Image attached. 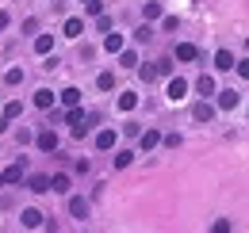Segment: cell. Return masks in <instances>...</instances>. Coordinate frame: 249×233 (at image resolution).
Instances as JSON below:
<instances>
[{
    "instance_id": "6da1fadb",
    "label": "cell",
    "mask_w": 249,
    "mask_h": 233,
    "mask_svg": "<svg viewBox=\"0 0 249 233\" xmlns=\"http://www.w3.org/2000/svg\"><path fill=\"white\" fill-rule=\"evenodd\" d=\"M42 218H46V214H42V210H35V206H27V210L19 214V222H23V230H38V226H46Z\"/></svg>"
},
{
    "instance_id": "7a4b0ae2",
    "label": "cell",
    "mask_w": 249,
    "mask_h": 233,
    "mask_svg": "<svg viewBox=\"0 0 249 233\" xmlns=\"http://www.w3.org/2000/svg\"><path fill=\"white\" fill-rule=\"evenodd\" d=\"M23 172H27V165H23V161H16V165H8V168L0 172V180H4V183H19Z\"/></svg>"
},
{
    "instance_id": "3957f363",
    "label": "cell",
    "mask_w": 249,
    "mask_h": 233,
    "mask_svg": "<svg viewBox=\"0 0 249 233\" xmlns=\"http://www.w3.org/2000/svg\"><path fill=\"white\" fill-rule=\"evenodd\" d=\"M215 96H218V107H222V111H234V107H238V88H222Z\"/></svg>"
},
{
    "instance_id": "277c9868",
    "label": "cell",
    "mask_w": 249,
    "mask_h": 233,
    "mask_svg": "<svg viewBox=\"0 0 249 233\" xmlns=\"http://www.w3.org/2000/svg\"><path fill=\"white\" fill-rule=\"evenodd\" d=\"M35 146L42 149V153H54V149H58V134H54V130H42V134L35 138Z\"/></svg>"
},
{
    "instance_id": "5b68a950",
    "label": "cell",
    "mask_w": 249,
    "mask_h": 233,
    "mask_svg": "<svg viewBox=\"0 0 249 233\" xmlns=\"http://www.w3.org/2000/svg\"><path fill=\"white\" fill-rule=\"evenodd\" d=\"M54 100H58V96H54L50 88H38V92H35V107H38V111H50Z\"/></svg>"
},
{
    "instance_id": "8992f818",
    "label": "cell",
    "mask_w": 249,
    "mask_h": 233,
    "mask_svg": "<svg viewBox=\"0 0 249 233\" xmlns=\"http://www.w3.org/2000/svg\"><path fill=\"white\" fill-rule=\"evenodd\" d=\"M69 214H73V218H89V199L69 195Z\"/></svg>"
},
{
    "instance_id": "52a82bcc",
    "label": "cell",
    "mask_w": 249,
    "mask_h": 233,
    "mask_svg": "<svg viewBox=\"0 0 249 233\" xmlns=\"http://www.w3.org/2000/svg\"><path fill=\"white\" fill-rule=\"evenodd\" d=\"M192 118H196V122H211V118H215V107L203 100V103H196V107H192Z\"/></svg>"
},
{
    "instance_id": "ba28073f",
    "label": "cell",
    "mask_w": 249,
    "mask_h": 233,
    "mask_svg": "<svg viewBox=\"0 0 249 233\" xmlns=\"http://www.w3.org/2000/svg\"><path fill=\"white\" fill-rule=\"evenodd\" d=\"M184 96H188V81H180V77H173V81H169V100L177 103V100H184Z\"/></svg>"
},
{
    "instance_id": "9c48e42d",
    "label": "cell",
    "mask_w": 249,
    "mask_h": 233,
    "mask_svg": "<svg viewBox=\"0 0 249 233\" xmlns=\"http://www.w3.org/2000/svg\"><path fill=\"white\" fill-rule=\"evenodd\" d=\"M27 191H35V195L50 191V176H27Z\"/></svg>"
},
{
    "instance_id": "30bf717a",
    "label": "cell",
    "mask_w": 249,
    "mask_h": 233,
    "mask_svg": "<svg viewBox=\"0 0 249 233\" xmlns=\"http://www.w3.org/2000/svg\"><path fill=\"white\" fill-rule=\"evenodd\" d=\"M96 149H100V153L115 149V130H100V134H96Z\"/></svg>"
},
{
    "instance_id": "8fae6325",
    "label": "cell",
    "mask_w": 249,
    "mask_h": 233,
    "mask_svg": "<svg viewBox=\"0 0 249 233\" xmlns=\"http://www.w3.org/2000/svg\"><path fill=\"white\" fill-rule=\"evenodd\" d=\"M138 146H142V149L161 146V134H157V130H138Z\"/></svg>"
},
{
    "instance_id": "7c38bea8",
    "label": "cell",
    "mask_w": 249,
    "mask_h": 233,
    "mask_svg": "<svg viewBox=\"0 0 249 233\" xmlns=\"http://www.w3.org/2000/svg\"><path fill=\"white\" fill-rule=\"evenodd\" d=\"M81 31H85V19H77V16H73V19H65L62 34H65V38H81Z\"/></svg>"
},
{
    "instance_id": "4fadbf2b",
    "label": "cell",
    "mask_w": 249,
    "mask_h": 233,
    "mask_svg": "<svg viewBox=\"0 0 249 233\" xmlns=\"http://www.w3.org/2000/svg\"><path fill=\"white\" fill-rule=\"evenodd\" d=\"M196 92H199V96H215V92H218V84H215V77H207V73H203V77H199V81H196Z\"/></svg>"
},
{
    "instance_id": "5bb4252c",
    "label": "cell",
    "mask_w": 249,
    "mask_h": 233,
    "mask_svg": "<svg viewBox=\"0 0 249 233\" xmlns=\"http://www.w3.org/2000/svg\"><path fill=\"white\" fill-rule=\"evenodd\" d=\"M215 69L218 73H230V69H234V54H230V50H218L215 54Z\"/></svg>"
},
{
    "instance_id": "9a60e30c",
    "label": "cell",
    "mask_w": 249,
    "mask_h": 233,
    "mask_svg": "<svg viewBox=\"0 0 249 233\" xmlns=\"http://www.w3.org/2000/svg\"><path fill=\"white\" fill-rule=\"evenodd\" d=\"M196 58H199V50H196L192 42H180V46H177V61H196Z\"/></svg>"
},
{
    "instance_id": "2e32d148",
    "label": "cell",
    "mask_w": 249,
    "mask_h": 233,
    "mask_svg": "<svg viewBox=\"0 0 249 233\" xmlns=\"http://www.w3.org/2000/svg\"><path fill=\"white\" fill-rule=\"evenodd\" d=\"M69 187H73V180H69V176H50V191H62V195H65V191H69Z\"/></svg>"
},
{
    "instance_id": "e0dca14e",
    "label": "cell",
    "mask_w": 249,
    "mask_h": 233,
    "mask_svg": "<svg viewBox=\"0 0 249 233\" xmlns=\"http://www.w3.org/2000/svg\"><path fill=\"white\" fill-rule=\"evenodd\" d=\"M58 100H62L65 107H77V103H81V88H65V92L58 96Z\"/></svg>"
},
{
    "instance_id": "ac0fdd59",
    "label": "cell",
    "mask_w": 249,
    "mask_h": 233,
    "mask_svg": "<svg viewBox=\"0 0 249 233\" xmlns=\"http://www.w3.org/2000/svg\"><path fill=\"white\" fill-rule=\"evenodd\" d=\"M50 50H54V38L50 34H38L35 38V54H50Z\"/></svg>"
},
{
    "instance_id": "d6986e66",
    "label": "cell",
    "mask_w": 249,
    "mask_h": 233,
    "mask_svg": "<svg viewBox=\"0 0 249 233\" xmlns=\"http://www.w3.org/2000/svg\"><path fill=\"white\" fill-rule=\"evenodd\" d=\"M104 50H107V54H119V50H123V34H107V38H104Z\"/></svg>"
},
{
    "instance_id": "ffe728a7",
    "label": "cell",
    "mask_w": 249,
    "mask_h": 233,
    "mask_svg": "<svg viewBox=\"0 0 249 233\" xmlns=\"http://www.w3.org/2000/svg\"><path fill=\"white\" fill-rule=\"evenodd\" d=\"M119 65L123 69H138V54L134 50H119Z\"/></svg>"
},
{
    "instance_id": "44dd1931",
    "label": "cell",
    "mask_w": 249,
    "mask_h": 233,
    "mask_svg": "<svg viewBox=\"0 0 249 233\" xmlns=\"http://www.w3.org/2000/svg\"><path fill=\"white\" fill-rule=\"evenodd\" d=\"M96 88H100V92H111V88H115V73H100V77H96Z\"/></svg>"
},
{
    "instance_id": "7402d4cb",
    "label": "cell",
    "mask_w": 249,
    "mask_h": 233,
    "mask_svg": "<svg viewBox=\"0 0 249 233\" xmlns=\"http://www.w3.org/2000/svg\"><path fill=\"white\" fill-rule=\"evenodd\" d=\"M134 107H138V96H134V92H123V96H119V111H134Z\"/></svg>"
},
{
    "instance_id": "603a6c76",
    "label": "cell",
    "mask_w": 249,
    "mask_h": 233,
    "mask_svg": "<svg viewBox=\"0 0 249 233\" xmlns=\"http://www.w3.org/2000/svg\"><path fill=\"white\" fill-rule=\"evenodd\" d=\"M142 16H146V23H150V19H161V4H157V0H150V4L142 8Z\"/></svg>"
},
{
    "instance_id": "cb8c5ba5",
    "label": "cell",
    "mask_w": 249,
    "mask_h": 233,
    "mask_svg": "<svg viewBox=\"0 0 249 233\" xmlns=\"http://www.w3.org/2000/svg\"><path fill=\"white\" fill-rule=\"evenodd\" d=\"M130 161H134V153H130V149H119V153H115V168H126Z\"/></svg>"
},
{
    "instance_id": "d4e9b609",
    "label": "cell",
    "mask_w": 249,
    "mask_h": 233,
    "mask_svg": "<svg viewBox=\"0 0 249 233\" xmlns=\"http://www.w3.org/2000/svg\"><path fill=\"white\" fill-rule=\"evenodd\" d=\"M19 111H23V103H16V100H12V103H4V118H8V122L19 115Z\"/></svg>"
},
{
    "instance_id": "484cf974",
    "label": "cell",
    "mask_w": 249,
    "mask_h": 233,
    "mask_svg": "<svg viewBox=\"0 0 249 233\" xmlns=\"http://www.w3.org/2000/svg\"><path fill=\"white\" fill-rule=\"evenodd\" d=\"M134 38H138V42H150V38H154V27H150V23H142V27L134 31Z\"/></svg>"
},
{
    "instance_id": "4316f807",
    "label": "cell",
    "mask_w": 249,
    "mask_h": 233,
    "mask_svg": "<svg viewBox=\"0 0 249 233\" xmlns=\"http://www.w3.org/2000/svg\"><path fill=\"white\" fill-rule=\"evenodd\" d=\"M19 81H23V69H8L4 73V84H19Z\"/></svg>"
},
{
    "instance_id": "83f0119b",
    "label": "cell",
    "mask_w": 249,
    "mask_h": 233,
    "mask_svg": "<svg viewBox=\"0 0 249 233\" xmlns=\"http://www.w3.org/2000/svg\"><path fill=\"white\" fill-rule=\"evenodd\" d=\"M138 73H142V81H157V65H142Z\"/></svg>"
},
{
    "instance_id": "f1b7e54d",
    "label": "cell",
    "mask_w": 249,
    "mask_h": 233,
    "mask_svg": "<svg viewBox=\"0 0 249 233\" xmlns=\"http://www.w3.org/2000/svg\"><path fill=\"white\" fill-rule=\"evenodd\" d=\"M85 12H89V16H100V12H104V4H100V0H85Z\"/></svg>"
},
{
    "instance_id": "f546056e",
    "label": "cell",
    "mask_w": 249,
    "mask_h": 233,
    "mask_svg": "<svg viewBox=\"0 0 249 233\" xmlns=\"http://www.w3.org/2000/svg\"><path fill=\"white\" fill-rule=\"evenodd\" d=\"M169 73H173V61H169V58L157 61V77H169Z\"/></svg>"
},
{
    "instance_id": "4dcf8cb0",
    "label": "cell",
    "mask_w": 249,
    "mask_h": 233,
    "mask_svg": "<svg viewBox=\"0 0 249 233\" xmlns=\"http://www.w3.org/2000/svg\"><path fill=\"white\" fill-rule=\"evenodd\" d=\"M234 69H238V77H249V58H242V61H234Z\"/></svg>"
},
{
    "instance_id": "1f68e13d",
    "label": "cell",
    "mask_w": 249,
    "mask_h": 233,
    "mask_svg": "<svg viewBox=\"0 0 249 233\" xmlns=\"http://www.w3.org/2000/svg\"><path fill=\"white\" fill-rule=\"evenodd\" d=\"M4 130H8V118H0V134H4Z\"/></svg>"
},
{
    "instance_id": "d6a6232c",
    "label": "cell",
    "mask_w": 249,
    "mask_h": 233,
    "mask_svg": "<svg viewBox=\"0 0 249 233\" xmlns=\"http://www.w3.org/2000/svg\"><path fill=\"white\" fill-rule=\"evenodd\" d=\"M246 46H249V38H246Z\"/></svg>"
}]
</instances>
